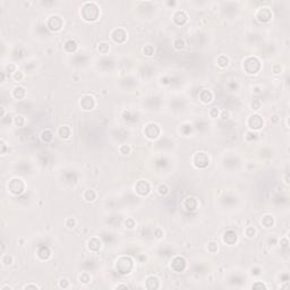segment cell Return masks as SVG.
Masks as SVG:
<instances>
[{
  "label": "cell",
  "instance_id": "obj_1",
  "mask_svg": "<svg viewBox=\"0 0 290 290\" xmlns=\"http://www.w3.org/2000/svg\"><path fill=\"white\" fill-rule=\"evenodd\" d=\"M133 267V262L127 257H123L117 262V270L120 274H127Z\"/></svg>",
  "mask_w": 290,
  "mask_h": 290
},
{
  "label": "cell",
  "instance_id": "obj_2",
  "mask_svg": "<svg viewBox=\"0 0 290 290\" xmlns=\"http://www.w3.org/2000/svg\"><path fill=\"white\" fill-rule=\"evenodd\" d=\"M9 189H10V192L13 194H21L24 189L23 182L21 180H18V179H13V180L10 181Z\"/></svg>",
  "mask_w": 290,
  "mask_h": 290
},
{
  "label": "cell",
  "instance_id": "obj_3",
  "mask_svg": "<svg viewBox=\"0 0 290 290\" xmlns=\"http://www.w3.org/2000/svg\"><path fill=\"white\" fill-rule=\"evenodd\" d=\"M194 162H195V165L197 167H200V168H205L207 163H209V159L206 157V154L205 153H197L196 154L195 159H194Z\"/></svg>",
  "mask_w": 290,
  "mask_h": 290
},
{
  "label": "cell",
  "instance_id": "obj_4",
  "mask_svg": "<svg viewBox=\"0 0 290 290\" xmlns=\"http://www.w3.org/2000/svg\"><path fill=\"white\" fill-rule=\"evenodd\" d=\"M185 266H186V262L182 257H176V259H173L172 263H171V267L177 272L182 271Z\"/></svg>",
  "mask_w": 290,
  "mask_h": 290
},
{
  "label": "cell",
  "instance_id": "obj_5",
  "mask_svg": "<svg viewBox=\"0 0 290 290\" xmlns=\"http://www.w3.org/2000/svg\"><path fill=\"white\" fill-rule=\"evenodd\" d=\"M248 125L251 126V128L259 129V128H261V126H262V118L259 117V116H252L249 118Z\"/></svg>",
  "mask_w": 290,
  "mask_h": 290
},
{
  "label": "cell",
  "instance_id": "obj_6",
  "mask_svg": "<svg viewBox=\"0 0 290 290\" xmlns=\"http://www.w3.org/2000/svg\"><path fill=\"white\" fill-rule=\"evenodd\" d=\"M136 189H137V192H138L141 195H146L150 190V186H149V184L145 182V181H140V182L137 184Z\"/></svg>",
  "mask_w": 290,
  "mask_h": 290
},
{
  "label": "cell",
  "instance_id": "obj_7",
  "mask_svg": "<svg viewBox=\"0 0 290 290\" xmlns=\"http://www.w3.org/2000/svg\"><path fill=\"white\" fill-rule=\"evenodd\" d=\"M146 130H151V133H146V135L149 136L150 138H155V137H157V135L160 134V130H159L157 126L155 125H150L146 128Z\"/></svg>",
  "mask_w": 290,
  "mask_h": 290
},
{
  "label": "cell",
  "instance_id": "obj_8",
  "mask_svg": "<svg viewBox=\"0 0 290 290\" xmlns=\"http://www.w3.org/2000/svg\"><path fill=\"white\" fill-rule=\"evenodd\" d=\"M237 239V235L234 231H227L224 234V242L228 244H234Z\"/></svg>",
  "mask_w": 290,
  "mask_h": 290
},
{
  "label": "cell",
  "instance_id": "obj_9",
  "mask_svg": "<svg viewBox=\"0 0 290 290\" xmlns=\"http://www.w3.org/2000/svg\"><path fill=\"white\" fill-rule=\"evenodd\" d=\"M38 254H39V256L42 259H47L50 256V251H49V248H48L47 246H41L39 248Z\"/></svg>",
  "mask_w": 290,
  "mask_h": 290
},
{
  "label": "cell",
  "instance_id": "obj_10",
  "mask_svg": "<svg viewBox=\"0 0 290 290\" xmlns=\"http://www.w3.org/2000/svg\"><path fill=\"white\" fill-rule=\"evenodd\" d=\"M113 39H115V41H117V42H123V41H125V39H126L125 32L123 31V30H117V31L113 33Z\"/></svg>",
  "mask_w": 290,
  "mask_h": 290
},
{
  "label": "cell",
  "instance_id": "obj_11",
  "mask_svg": "<svg viewBox=\"0 0 290 290\" xmlns=\"http://www.w3.org/2000/svg\"><path fill=\"white\" fill-rule=\"evenodd\" d=\"M146 287L149 289H154L159 287V281H157V278H150L149 280L146 281Z\"/></svg>",
  "mask_w": 290,
  "mask_h": 290
},
{
  "label": "cell",
  "instance_id": "obj_12",
  "mask_svg": "<svg viewBox=\"0 0 290 290\" xmlns=\"http://www.w3.org/2000/svg\"><path fill=\"white\" fill-rule=\"evenodd\" d=\"M88 244H90V249H92V251H99L101 247V243L98 239H92V240H90Z\"/></svg>",
  "mask_w": 290,
  "mask_h": 290
},
{
  "label": "cell",
  "instance_id": "obj_13",
  "mask_svg": "<svg viewBox=\"0 0 290 290\" xmlns=\"http://www.w3.org/2000/svg\"><path fill=\"white\" fill-rule=\"evenodd\" d=\"M65 49L67 50V51H69V52H73V51H75L76 50V43L74 42V41H68V42H66V44H65Z\"/></svg>",
  "mask_w": 290,
  "mask_h": 290
},
{
  "label": "cell",
  "instance_id": "obj_14",
  "mask_svg": "<svg viewBox=\"0 0 290 290\" xmlns=\"http://www.w3.org/2000/svg\"><path fill=\"white\" fill-rule=\"evenodd\" d=\"M201 99H202V101L203 102H210L212 99V95L210 92H207V91H203L202 92V94H201Z\"/></svg>",
  "mask_w": 290,
  "mask_h": 290
},
{
  "label": "cell",
  "instance_id": "obj_15",
  "mask_svg": "<svg viewBox=\"0 0 290 290\" xmlns=\"http://www.w3.org/2000/svg\"><path fill=\"white\" fill-rule=\"evenodd\" d=\"M24 94H25V91H24V88L22 87H16L15 91H14V95H15V98L17 99H21V98H23Z\"/></svg>",
  "mask_w": 290,
  "mask_h": 290
},
{
  "label": "cell",
  "instance_id": "obj_16",
  "mask_svg": "<svg viewBox=\"0 0 290 290\" xmlns=\"http://www.w3.org/2000/svg\"><path fill=\"white\" fill-rule=\"evenodd\" d=\"M59 134H60V136H61V137L67 138V137L71 135V132H69V129H68L67 127H61V128H60V130H59Z\"/></svg>",
  "mask_w": 290,
  "mask_h": 290
},
{
  "label": "cell",
  "instance_id": "obj_17",
  "mask_svg": "<svg viewBox=\"0 0 290 290\" xmlns=\"http://www.w3.org/2000/svg\"><path fill=\"white\" fill-rule=\"evenodd\" d=\"M42 138H43V141L46 142H49L52 140V134L50 133L49 130H46V132H43L42 134Z\"/></svg>",
  "mask_w": 290,
  "mask_h": 290
},
{
  "label": "cell",
  "instance_id": "obj_18",
  "mask_svg": "<svg viewBox=\"0 0 290 290\" xmlns=\"http://www.w3.org/2000/svg\"><path fill=\"white\" fill-rule=\"evenodd\" d=\"M85 198H86L87 201H93L95 198V194L92 190H87L86 194H85Z\"/></svg>",
  "mask_w": 290,
  "mask_h": 290
},
{
  "label": "cell",
  "instance_id": "obj_19",
  "mask_svg": "<svg viewBox=\"0 0 290 290\" xmlns=\"http://www.w3.org/2000/svg\"><path fill=\"white\" fill-rule=\"evenodd\" d=\"M256 288H265V286L262 284V283H256V284L253 286V289H256Z\"/></svg>",
  "mask_w": 290,
  "mask_h": 290
},
{
  "label": "cell",
  "instance_id": "obj_20",
  "mask_svg": "<svg viewBox=\"0 0 290 290\" xmlns=\"http://www.w3.org/2000/svg\"><path fill=\"white\" fill-rule=\"evenodd\" d=\"M160 193H161V194H165V193H167V187H165V186H161V187H160Z\"/></svg>",
  "mask_w": 290,
  "mask_h": 290
},
{
  "label": "cell",
  "instance_id": "obj_21",
  "mask_svg": "<svg viewBox=\"0 0 290 290\" xmlns=\"http://www.w3.org/2000/svg\"><path fill=\"white\" fill-rule=\"evenodd\" d=\"M61 287H67V282H66V280H61Z\"/></svg>",
  "mask_w": 290,
  "mask_h": 290
},
{
  "label": "cell",
  "instance_id": "obj_22",
  "mask_svg": "<svg viewBox=\"0 0 290 290\" xmlns=\"http://www.w3.org/2000/svg\"><path fill=\"white\" fill-rule=\"evenodd\" d=\"M21 77H22V75H21V74H16V75H15V78L16 79H19Z\"/></svg>",
  "mask_w": 290,
  "mask_h": 290
},
{
  "label": "cell",
  "instance_id": "obj_23",
  "mask_svg": "<svg viewBox=\"0 0 290 290\" xmlns=\"http://www.w3.org/2000/svg\"><path fill=\"white\" fill-rule=\"evenodd\" d=\"M26 288H38V287H35V286H27Z\"/></svg>",
  "mask_w": 290,
  "mask_h": 290
},
{
  "label": "cell",
  "instance_id": "obj_24",
  "mask_svg": "<svg viewBox=\"0 0 290 290\" xmlns=\"http://www.w3.org/2000/svg\"><path fill=\"white\" fill-rule=\"evenodd\" d=\"M117 288H127V286H118Z\"/></svg>",
  "mask_w": 290,
  "mask_h": 290
}]
</instances>
